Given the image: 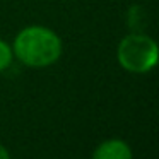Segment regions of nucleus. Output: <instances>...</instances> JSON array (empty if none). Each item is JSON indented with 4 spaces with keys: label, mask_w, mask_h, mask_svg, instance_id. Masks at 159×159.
<instances>
[{
    "label": "nucleus",
    "mask_w": 159,
    "mask_h": 159,
    "mask_svg": "<svg viewBox=\"0 0 159 159\" xmlns=\"http://www.w3.org/2000/svg\"><path fill=\"white\" fill-rule=\"evenodd\" d=\"M14 60L33 69H45L58 62L63 52L62 38L46 26H26L12 41Z\"/></svg>",
    "instance_id": "obj_1"
},
{
    "label": "nucleus",
    "mask_w": 159,
    "mask_h": 159,
    "mask_svg": "<svg viewBox=\"0 0 159 159\" xmlns=\"http://www.w3.org/2000/svg\"><path fill=\"white\" fill-rule=\"evenodd\" d=\"M116 58L123 70L130 74H147L157 65L159 48L154 38L144 33H130L116 48Z\"/></svg>",
    "instance_id": "obj_2"
},
{
    "label": "nucleus",
    "mask_w": 159,
    "mask_h": 159,
    "mask_svg": "<svg viewBox=\"0 0 159 159\" xmlns=\"http://www.w3.org/2000/svg\"><path fill=\"white\" fill-rule=\"evenodd\" d=\"M91 159H134L132 147L123 139H106L99 142L91 154Z\"/></svg>",
    "instance_id": "obj_3"
},
{
    "label": "nucleus",
    "mask_w": 159,
    "mask_h": 159,
    "mask_svg": "<svg viewBox=\"0 0 159 159\" xmlns=\"http://www.w3.org/2000/svg\"><path fill=\"white\" fill-rule=\"evenodd\" d=\"M12 62H14L12 46L5 39H0V72H4L5 69H9L12 65Z\"/></svg>",
    "instance_id": "obj_4"
},
{
    "label": "nucleus",
    "mask_w": 159,
    "mask_h": 159,
    "mask_svg": "<svg viewBox=\"0 0 159 159\" xmlns=\"http://www.w3.org/2000/svg\"><path fill=\"white\" fill-rule=\"evenodd\" d=\"M0 159H12L11 152H9V149L5 147L4 144H0Z\"/></svg>",
    "instance_id": "obj_5"
}]
</instances>
